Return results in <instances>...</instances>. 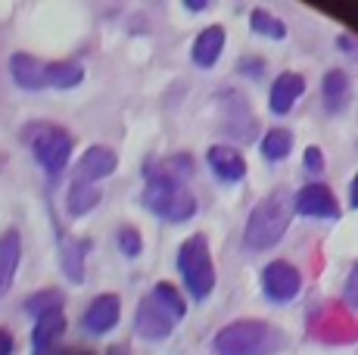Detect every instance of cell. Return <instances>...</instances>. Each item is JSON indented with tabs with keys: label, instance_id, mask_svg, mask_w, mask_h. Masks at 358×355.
Instances as JSON below:
<instances>
[{
	"label": "cell",
	"instance_id": "1",
	"mask_svg": "<svg viewBox=\"0 0 358 355\" xmlns=\"http://www.w3.org/2000/svg\"><path fill=\"white\" fill-rule=\"evenodd\" d=\"M284 346V333L274 331L268 321H237L218 331V355H274Z\"/></svg>",
	"mask_w": 358,
	"mask_h": 355
},
{
	"label": "cell",
	"instance_id": "2",
	"mask_svg": "<svg viewBox=\"0 0 358 355\" xmlns=\"http://www.w3.org/2000/svg\"><path fill=\"white\" fill-rule=\"evenodd\" d=\"M290 196L287 194H271L268 200H262L256 209H252L250 222H246V247L250 249H271L274 243L280 240V237L287 234V228H290Z\"/></svg>",
	"mask_w": 358,
	"mask_h": 355
},
{
	"label": "cell",
	"instance_id": "3",
	"mask_svg": "<svg viewBox=\"0 0 358 355\" xmlns=\"http://www.w3.org/2000/svg\"><path fill=\"white\" fill-rule=\"evenodd\" d=\"M143 206L165 222H187L196 212V200L190 196V190H184V184L153 175H150L147 190H143Z\"/></svg>",
	"mask_w": 358,
	"mask_h": 355
},
{
	"label": "cell",
	"instance_id": "4",
	"mask_svg": "<svg viewBox=\"0 0 358 355\" xmlns=\"http://www.w3.org/2000/svg\"><path fill=\"white\" fill-rule=\"evenodd\" d=\"M25 140H29L34 159L50 175L63 172L69 156H72V138H69L63 128L50 125V122H31V125L25 128Z\"/></svg>",
	"mask_w": 358,
	"mask_h": 355
},
{
	"label": "cell",
	"instance_id": "5",
	"mask_svg": "<svg viewBox=\"0 0 358 355\" xmlns=\"http://www.w3.org/2000/svg\"><path fill=\"white\" fill-rule=\"evenodd\" d=\"M178 271H181L187 290L194 293L196 299H206L215 287V265H212L209 247H206L203 237H190L187 243H181V252H178Z\"/></svg>",
	"mask_w": 358,
	"mask_h": 355
},
{
	"label": "cell",
	"instance_id": "6",
	"mask_svg": "<svg viewBox=\"0 0 358 355\" xmlns=\"http://www.w3.org/2000/svg\"><path fill=\"white\" fill-rule=\"evenodd\" d=\"M299 287H302L299 271H296L290 262H284V259L271 262L262 271V290H265V296L274 299V303H290L296 293H299Z\"/></svg>",
	"mask_w": 358,
	"mask_h": 355
},
{
	"label": "cell",
	"instance_id": "7",
	"mask_svg": "<svg viewBox=\"0 0 358 355\" xmlns=\"http://www.w3.org/2000/svg\"><path fill=\"white\" fill-rule=\"evenodd\" d=\"M293 209L308 218H336L340 215V206H336L334 194H330L324 184H306V187L296 194Z\"/></svg>",
	"mask_w": 358,
	"mask_h": 355
},
{
	"label": "cell",
	"instance_id": "8",
	"mask_svg": "<svg viewBox=\"0 0 358 355\" xmlns=\"http://www.w3.org/2000/svg\"><path fill=\"white\" fill-rule=\"evenodd\" d=\"M222 125L224 131L234 134L237 140H250L252 131H256V119H252L250 106L240 94H224L222 100Z\"/></svg>",
	"mask_w": 358,
	"mask_h": 355
},
{
	"label": "cell",
	"instance_id": "9",
	"mask_svg": "<svg viewBox=\"0 0 358 355\" xmlns=\"http://www.w3.org/2000/svg\"><path fill=\"white\" fill-rule=\"evenodd\" d=\"M137 333H141L143 340H165L171 333V327H175V321H171L159 305L153 303V299H143L141 309H137V321H134Z\"/></svg>",
	"mask_w": 358,
	"mask_h": 355
},
{
	"label": "cell",
	"instance_id": "10",
	"mask_svg": "<svg viewBox=\"0 0 358 355\" xmlns=\"http://www.w3.org/2000/svg\"><path fill=\"white\" fill-rule=\"evenodd\" d=\"M115 166H119V156H115V150H109V147H91L85 156H81V162H78V181L94 184V181H100V178L113 175Z\"/></svg>",
	"mask_w": 358,
	"mask_h": 355
},
{
	"label": "cell",
	"instance_id": "11",
	"mask_svg": "<svg viewBox=\"0 0 358 355\" xmlns=\"http://www.w3.org/2000/svg\"><path fill=\"white\" fill-rule=\"evenodd\" d=\"M119 315H122L119 296L106 293V296H97L91 303V309H87V315H85V327L91 333H106V331H113V327L119 324Z\"/></svg>",
	"mask_w": 358,
	"mask_h": 355
},
{
	"label": "cell",
	"instance_id": "12",
	"mask_svg": "<svg viewBox=\"0 0 358 355\" xmlns=\"http://www.w3.org/2000/svg\"><path fill=\"white\" fill-rule=\"evenodd\" d=\"M302 91H306V78L299 72H284L271 87V113H290L293 103L302 97Z\"/></svg>",
	"mask_w": 358,
	"mask_h": 355
},
{
	"label": "cell",
	"instance_id": "13",
	"mask_svg": "<svg viewBox=\"0 0 358 355\" xmlns=\"http://www.w3.org/2000/svg\"><path fill=\"white\" fill-rule=\"evenodd\" d=\"M66 331V318L59 309L53 312H44L38 315V324H34V333H31V346H34V355H47L53 346V340H59V333Z\"/></svg>",
	"mask_w": 358,
	"mask_h": 355
},
{
	"label": "cell",
	"instance_id": "14",
	"mask_svg": "<svg viewBox=\"0 0 358 355\" xmlns=\"http://www.w3.org/2000/svg\"><path fill=\"white\" fill-rule=\"evenodd\" d=\"M10 69H13V78H16L19 87H25V91H41V87H47V66L41 63V59L34 57H25V53H16V57L10 59Z\"/></svg>",
	"mask_w": 358,
	"mask_h": 355
},
{
	"label": "cell",
	"instance_id": "15",
	"mask_svg": "<svg viewBox=\"0 0 358 355\" xmlns=\"http://www.w3.org/2000/svg\"><path fill=\"white\" fill-rule=\"evenodd\" d=\"M19 256H22L19 234L16 231H6V234L0 237V296L10 290L13 275H16V268H19Z\"/></svg>",
	"mask_w": 358,
	"mask_h": 355
},
{
	"label": "cell",
	"instance_id": "16",
	"mask_svg": "<svg viewBox=\"0 0 358 355\" xmlns=\"http://www.w3.org/2000/svg\"><path fill=\"white\" fill-rule=\"evenodd\" d=\"M209 166L222 181H240L246 175V162L237 150L231 147H212L209 150Z\"/></svg>",
	"mask_w": 358,
	"mask_h": 355
},
{
	"label": "cell",
	"instance_id": "17",
	"mask_svg": "<svg viewBox=\"0 0 358 355\" xmlns=\"http://www.w3.org/2000/svg\"><path fill=\"white\" fill-rule=\"evenodd\" d=\"M222 50H224V31L218 29V25H209L194 44V63L203 66V69H209V66L218 63Z\"/></svg>",
	"mask_w": 358,
	"mask_h": 355
},
{
	"label": "cell",
	"instance_id": "18",
	"mask_svg": "<svg viewBox=\"0 0 358 355\" xmlns=\"http://www.w3.org/2000/svg\"><path fill=\"white\" fill-rule=\"evenodd\" d=\"M349 94H352V85H349V75L343 69H334L324 75V103L330 113H340L349 103Z\"/></svg>",
	"mask_w": 358,
	"mask_h": 355
},
{
	"label": "cell",
	"instance_id": "19",
	"mask_svg": "<svg viewBox=\"0 0 358 355\" xmlns=\"http://www.w3.org/2000/svg\"><path fill=\"white\" fill-rule=\"evenodd\" d=\"M100 200V190L97 184H87V181H75L72 190H69V212L72 215H85L97 206Z\"/></svg>",
	"mask_w": 358,
	"mask_h": 355
},
{
	"label": "cell",
	"instance_id": "20",
	"mask_svg": "<svg viewBox=\"0 0 358 355\" xmlns=\"http://www.w3.org/2000/svg\"><path fill=\"white\" fill-rule=\"evenodd\" d=\"M59 262H63L66 275L72 281H81V275H85V249H81V243L75 237H63V243H59Z\"/></svg>",
	"mask_w": 358,
	"mask_h": 355
},
{
	"label": "cell",
	"instance_id": "21",
	"mask_svg": "<svg viewBox=\"0 0 358 355\" xmlns=\"http://www.w3.org/2000/svg\"><path fill=\"white\" fill-rule=\"evenodd\" d=\"M150 299H153V303L159 305V309H162L171 321H178V318L184 315V299H181V293H178L171 284H156L153 293H150Z\"/></svg>",
	"mask_w": 358,
	"mask_h": 355
},
{
	"label": "cell",
	"instance_id": "22",
	"mask_svg": "<svg viewBox=\"0 0 358 355\" xmlns=\"http://www.w3.org/2000/svg\"><path fill=\"white\" fill-rule=\"evenodd\" d=\"M44 75H47V85L53 87H75L85 78V69L78 63H50Z\"/></svg>",
	"mask_w": 358,
	"mask_h": 355
},
{
	"label": "cell",
	"instance_id": "23",
	"mask_svg": "<svg viewBox=\"0 0 358 355\" xmlns=\"http://www.w3.org/2000/svg\"><path fill=\"white\" fill-rule=\"evenodd\" d=\"M293 150V134L284 131V128H274V131L265 134V140H262V153L268 156V159H287Z\"/></svg>",
	"mask_w": 358,
	"mask_h": 355
},
{
	"label": "cell",
	"instance_id": "24",
	"mask_svg": "<svg viewBox=\"0 0 358 355\" xmlns=\"http://www.w3.org/2000/svg\"><path fill=\"white\" fill-rule=\"evenodd\" d=\"M194 175V162H190V156H171V159L159 162V168H156L153 178H169V181H178L181 184V178Z\"/></svg>",
	"mask_w": 358,
	"mask_h": 355
},
{
	"label": "cell",
	"instance_id": "25",
	"mask_svg": "<svg viewBox=\"0 0 358 355\" xmlns=\"http://www.w3.org/2000/svg\"><path fill=\"white\" fill-rule=\"evenodd\" d=\"M252 31H259V35H268V38H274V41H280V38L287 35L284 22H278V19H274L271 13H265V10L252 13Z\"/></svg>",
	"mask_w": 358,
	"mask_h": 355
},
{
	"label": "cell",
	"instance_id": "26",
	"mask_svg": "<svg viewBox=\"0 0 358 355\" xmlns=\"http://www.w3.org/2000/svg\"><path fill=\"white\" fill-rule=\"evenodd\" d=\"M59 303H63V296H57V293H41V296H31L29 309L38 312V315H44V312L59 309Z\"/></svg>",
	"mask_w": 358,
	"mask_h": 355
},
{
	"label": "cell",
	"instance_id": "27",
	"mask_svg": "<svg viewBox=\"0 0 358 355\" xmlns=\"http://www.w3.org/2000/svg\"><path fill=\"white\" fill-rule=\"evenodd\" d=\"M119 247L125 256H137L141 252V234H137L134 228H122L119 231Z\"/></svg>",
	"mask_w": 358,
	"mask_h": 355
},
{
	"label": "cell",
	"instance_id": "28",
	"mask_svg": "<svg viewBox=\"0 0 358 355\" xmlns=\"http://www.w3.org/2000/svg\"><path fill=\"white\" fill-rule=\"evenodd\" d=\"M306 168H308V172H321V168H324V156H321L318 147H308L306 150Z\"/></svg>",
	"mask_w": 358,
	"mask_h": 355
},
{
	"label": "cell",
	"instance_id": "29",
	"mask_svg": "<svg viewBox=\"0 0 358 355\" xmlns=\"http://www.w3.org/2000/svg\"><path fill=\"white\" fill-rule=\"evenodd\" d=\"M0 355H13V337L6 331H0Z\"/></svg>",
	"mask_w": 358,
	"mask_h": 355
},
{
	"label": "cell",
	"instance_id": "30",
	"mask_svg": "<svg viewBox=\"0 0 358 355\" xmlns=\"http://www.w3.org/2000/svg\"><path fill=\"white\" fill-rule=\"evenodd\" d=\"M355 281H358V271H352V277H349V290H346V303H355Z\"/></svg>",
	"mask_w": 358,
	"mask_h": 355
},
{
	"label": "cell",
	"instance_id": "31",
	"mask_svg": "<svg viewBox=\"0 0 358 355\" xmlns=\"http://www.w3.org/2000/svg\"><path fill=\"white\" fill-rule=\"evenodd\" d=\"M109 355H128L125 346H109Z\"/></svg>",
	"mask_w": 358,
	"mask_h": 355
},
{
	"label": "cell",
	"instance_id": "32",
	"mask_svg": "<svg viewBox=\"0 0 358 355\" xmlns=\"http://www.w3.org/2000/svg\"><path fill=\"white\" fill-rule=\"evenodd\" d=\"M66 355H85V352H66Z\"/></svg>",
	"mask_w": 358,
	"mask_h": 355
}]
</instances>
